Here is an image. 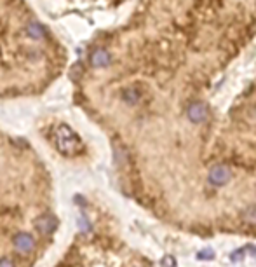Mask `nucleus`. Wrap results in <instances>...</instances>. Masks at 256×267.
I'll return each instance as SVG.
<instances>
[{"label": "nucleus", "mask_w": 256, "mask_h": 267, "mask_svg": "<svg viewBox=\"0 0 256 267\" xmlns=\"http://www.w3.org/2000/svg\"><path fill=\"white\" fill-rule=\"evenodd\" d=\"M58 227L47 166L26 142L0 133V267H33Z\"/></svg>", "instance_id": "nucleus-1"}, {"label": "nucleus", "mask_w": 256, "mask_h": 267, "mask_svg": "<svg viewBox=\"0 0 256 267\" xmlns=\"http://www.w3.org/2000/svg\"><path fill=\"white\" fill-rule=\"evenodd\" d=\"M228 180H230V170H228L227 166L218 164V166H214L213 170L209 171V182L213 183V185L221 187V185H225Z\"/></svg>", "instance_id": "nucleus-2"}, {"label": "nucleus", "mask_w": 256, "mask_h": 267, "mask_svg": "<svg viewBox=\"0 0 256 267\" xmlns=\"http://www.w3.org/2000/svg\"><path fill=\"white\" fill-rule=\"evenodd\" d=\"M207 114H209L207 107L204 103H199V101L190 103L189 108H187V115L192 122H204L207 119Z\"/></svg>", "instance_id": "nucleus-3"}, {"label": "nucleus", "mask_w": 256, "mask_h": 267, "mask_svg": "<svg viewBox=\"0 0 256 267\" xmlns=\"http://www.w3.org/2000/svg\"><path fill=\"white\" fill-rule=\"evenodd\" d=\"M110 61H112L110 53H108V51H105V49H98V51H94V53L91 54V65H93L94 68L108 67V65H110Z\"/></svg>", "instance_id": "nucleus-4"}, {"label": "nucleus", "mask_w": 256, "mask_h": 267, "mask_svg": "<svg viewBox=\"0 0 256 267\" xmlns=\"http://www.w3.org/2000/svg\"><path fill=\"white\" fill-rule=\"evenodd\" d=\"M25 32H26V35H28L32 40H44V39H47L46 28H44L40 23H35V21L28 23V25H26V28H25Z\"/></svg>", "instance_id": "nucleus-5"}, {"label": "nucleus", "mask_w": 256, "mask_h": 267, "mask_svg": "<svg viewBox=\"0 0 256 267\" xmlns=\"http://www.w3.org/2000/svg\"><path fill=\"white\" fill-rule=\"evenodd\" d=\"M242 217H244L246 222H251V224H255V222H256V206H255V204H251V206H246V210L242 211Z\"/></svg>", "instance_id": "nucleus-6"}, {"label": "nucleus", "mask_w": 256, "mask_h": 267, "mask_svg": "<svg viewBox=\"0 0 256 267\" xmlns=\"http://www.w3.org/2000/svg\"><path fill=\"white\" fill-rule=\"evenodd\" d=\"M213 257H214L213 250H202V252L197 253V259L199 260H207V259H213Z\"/></svg>", "instance_id": "nucleus-7"}, {"label": "nucleus", "mask_w": 256, "mask_h": 267, "mask_svg": "<svg viewBox=\"0 0 256 267\" xmlns=\"http://www.w3.org/2000/svg\"><path fill=\"white\" fill-rule=\"evenodd\" d=\"M164 267H176V262H175V257H166L162 262Z\"/></svg>", "instance_id": "nucleus-8"}]
</instances>
